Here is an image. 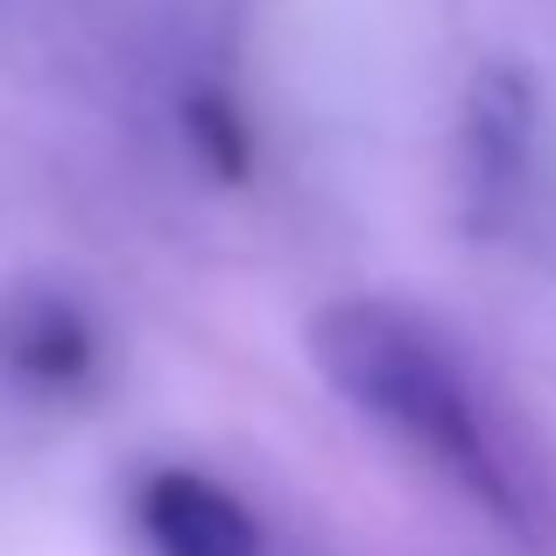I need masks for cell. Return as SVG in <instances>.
<instances>
[{
	"instance_id": "obj_1",
	"label": "cell",
	"mask_w": 556,
	"mask_h": 556,
	"mask_svg": "<svg viewBox=\"0 0 556 556\" xmlns=\"http://www.w3.org/2000/svg\"><path fill=\"white\" fill-rule=\"evenodd\" d=\"M311 345L317 374L339 402H353L367 422L408 444L430 472H444L458 493H472L493 521L529 529V486L521 465L507 458L501 430L486 416V394L472 388L465 359L422 311L388 296H339L311 311Z\"/></svg>"
},
{
	"instance_id": "obj_2",
	"label": "cell",
	"mask_w": 556,
	"mask_h": 556,
	"mask_svg": "<svg viewBox=\"0 0 556 556\" xmlns=\"http://www.w3.org/2000/svg\"><path fill=\"white\" fill-rule=\"evenodd\" d=\"M535 163V78L515 56H493L472 71L458 106V184L472 226H501L515 212Z\"/></svg>"
},
{
	"instance_id": "obj_3",
	"label": "cell",
	"mask_w": 556,
	"mask_h": 556,
	"mask_svg": "<svg viewBox=\"0 0 556 556\" xmlns=\"http://www.w3.org/2000/svg\"><path fill=\"white\" fill-rule=\"evenodd\" d=\"M99 331L85 303L56 282H14L0 289V374L36 394H64L92 374Z\"/></svg>"
},
{
	"instance_id": "obj_4",
	"label": "cell",
	"mask_w": 556,
	"mask_h": 556,
	"mask_svg": "<svg viewBox=\"0 0 556 556\" xmlns=\"http://www.w3.org/2000/svg\"><path fill=\"white\" fill-rule=\"evenodd\" d=\"M135 521L155 556H261V521L232 486L190 472V465H163L141 479Z\"/></svg>"
},
{
	"instance_id": "obj_5",
	"label": "cell",
	"mask_w": 556,
	"mask_h": 556,
	"mask_svg": "<svg viewBox=\"0 0 556 556\" xmlns=\"http://www.w3.org/2000/svg\"><path fill=\"white\" fill-rule=\"evenodd\" d=\"M184 135L198 141V155L218 177H247V127H240V106H232L226 92H190Z\"/></svg>"
}]
</instances>
